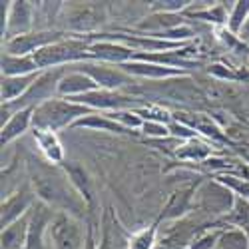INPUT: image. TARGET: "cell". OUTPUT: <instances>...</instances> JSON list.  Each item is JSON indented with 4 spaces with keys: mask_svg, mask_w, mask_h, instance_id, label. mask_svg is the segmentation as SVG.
I'll use <instances>...</instances> for the list:
<instances>
[{
    "mask_svg": "<svg viewBox=\"0 0 249 249\" xmlns=\"http://www.w3.org/2000/svg\"><path fill=\"white\" fill-rule=\"evenodd\" d=\"M221 233H223V230H213V231L199 233L196 239H192L188 249H215L217 243H219Z\"/></svg>",
    "mask_w": 249,
    "mask_h": 249,
    "instance_id": "cell-27",
    "label": "cell"
},
{
    "mask_svg": "<svg viewBox=\"0 0 249 249\" xmlns=\"http://www.w3.org/2000/svg\"><path fill=\"white\" fill-rule=\"evenodd\" d=\"M62 40V32H52V30H44V32H36V34H24V36H16L6 40L4 44V54H12V56H34L38 50H42L50 44H56Z\"/></svg>",
    "mask_w": 249,
    "mask_h": 249,
    "instance_id": "cell-6",
    "label": "cell"
},
{
    "mask_svg": "<svg viewBox=\"0 0 249 249\" xmlns=\"http://www.w3.org/2000/svg\"><path fill=\"white\" fill-rule=\"evenodd\" d=\"M42 72L28 74V76H2V104H10L18 98H22Z\"/></svg>",
    "mask_w": 249,
    "mask_h": 249,
    "instance_id": "cell-13",
    "label": "cell"
},
{
    "mask_svg": "<svg viewBox=\"0 0 249 249\" xmlns=\"http://www.w3.org/2000/svg\"><path fill=\"white\" fill-rule=\"evenodd\" d=\"M30 207H34V192L28 188H20L16 194L6 196L2 201V230L24 217Z\"/></svg>",
    "mask_w": 249,
    "mask_h": 249,
    "instance_id": "cell-9",
    "label": "cell"
},
{
    "mask_svg": "<svg viewBox=\"0 0 249 249\" xmlns=\"http://www.w3.org/2000/svg\"><path fill=\"white\" fill-rule=\"evenodd\" d=\"M94 90H100L96 82L80 70L66 72L64 78L58 84V96H68V98H80L84 94H90Z\"/></svg>",
    "mask_w": 249,
    "mask_h": 249,
    "instance_id": "cell-11",
    "label": "cell"
},
{
    "mask_svg": "<svg viewBox=\"0 0 249 249\" xmlns=\"http://www.w3.org/2000/svg\"><path fill=\"white\" fill-rule=\"evenodd\" d=\"M156 231H158V227L154 223V225H150V230H143V231L136 233L132 237L130 249H154V245H156Z\"/></svg>",
    "mask_w": 249,
    "mask_h": 249,
    "instance_id": "cell-28",
    "label": "cell"
},
{
    "mask_svg": "<svg viewBox=\"0 0 249 249\" xmlns=\"http://www.w3.org/2000/svg\"><path fill=\"white\" fill-rule=\"evenodd\" d=\"M217 181L227 185L237 197H243L245 201H249V179H239L235 176H219Z\"/></svg>",
    "mask_w": 249,
    "mask_h": 249,
    "instance_id": "cell-26",
    "label": "cell"
},
{
    "mask_svg": "<svg viewBox=\"0 0 249 249\" xmlns=\"http://www.w3.org/2000/svg\"><path fill=\"white\" fill-rule=\"evenodd\" d=\"M223 221L231 223L233 227H239V230H247L249 227V201L235 196V203L231 207V212L223 217Z\"/></svg>",
    "mask_w": 249,
    "mask_h": 249,
    "instance_id": "cell-22",
    "label": "cell"
},
{
    "mask_svg": "<svg viewBox=\"0 0 249 249\" xmlns=\"http://www.w3.org/2000/svg\"><path fill=\"white\" fill-rule=\"evenodd\" d=\"M142 132L146 136H150V138H165V136H170L168 124H160V122H143Z\"/></svg>",
    "mask_w": 249,
    "mask_h": 249,
    "instance_id": "cell-29",
    "label": "cell"
},
{
    "mask_svg": "<svg viewBox=\"0 0 249 249\" xmlns=\"http://www.w3.org/2000/svg\"><path fill=\"white\" fill-rule=\"evenodd\" d=\"M120 68L126 72V74H130L132 78H134V76H140V78L158 80V78L185 76V70H176V68L160 66V64H154V62H142V60H132V62H128V64H122Z\"/></svg>",
    "mask_w": 249,
    "mask_h": 249,
    "instance_id": "cell-12",
    "label": "cell"
},
{
    "mask_svg": "<svg viewBox=\"0 0 249 249\" xmlns=\"http://www.w3.org/2000/svg\"><path fill=\"white\" fill-rule=\"evenodd\" d=\"M217 249H249V237L239 227H231V230H223Z\"/></svg>",
    "mask_w": 249,
    "mask_h": 249,
    "instance_id": "cell-23",
    "label": "cell"
},
{
    "mask_svg": "<svg viewBox=\"0 0 249 249\" xmlns=\"http://www.w3.org/2000/svg\"><path fill=\"white\" fill-rule=\"evenodd\" d=\"M235 203V194L221 181H201L194 196V207L199 213L221 215L230 213Z\"/></svg>",
    "mask_w": 249,
    "mask_h": 249,
    "instance_id": "cell-3",
    "label": "cell"
},
{
    "mask_svg": "<svg viewBox=\"0 0 249 249\" xmlns=\"http://www.w3.org/2000/svg\"><path fill=\"white\" fill-rule=\"evenodd\" d=\"M72 128H92V130H106V132H116V134H130L128 128H124L122 124H118L114 118L106 114H88L84 118H80Z\"/></svg>",
    "mask_w": 249,
    "mask_h": 249,
    "instance_id": "cell-20",
    "label": "cell"
},
{
    "mask_svg": "<svg viewBox=\"0 0 249 249\" xmlns=\"http://www.w3.org/2000/svg\"><path fill=\"white\" fill-rule=\"evenodd\" d=\"M90 44L84 40H60L56 44H50L34 54V60L40 70L60 68V66H72L74 62L82 60H94L92 54L88 52Z\"/></svg>",
    "mask_w": 249,
    "mask_h": 249,
    "instance_id": "cell-2",
    "label": "cell"
},
{
    "mask_svg": "<svg viewBox=\"0 0 249 249\" xmlns=\"http://www.w3.org/2000/svg\"><path fill=\"white\" fill-rule=\"evenodd\" d=\"M170 128V136H176V138H183V140H194L196 138V130H192L190 126H185V124H178L176 120H172L168 124Z\"/></svg>",
    "mask_w": 249,
    "mask_h": 249,
    "instance_id": "cell-30",
    "label": "cell"
},
{
    "mask_svg": "<svg viewBox=\"0 0 249 249\" xmlns=\"http://www.w3.org/2000/svg\"><path fill=\"white\" fill-rule=\"evenodd\" d=\"M42 72L38 68L34 56H12L2 54V76H28Z\"/></svg>",
    "mask_w": 249,
    "mask_h": 249,
    "instance_id": "cell-19",
    "label": "cell"
},
{
    "mask_svg": "<svg viewBox=\"0 0 249 249\" xmlns=\"http://www.w3.org/2000/svg\"><path fill=\"white\" fill-rule=\"evenodd\" d=\"M247 18H249V0H245V2H235L230 18H227V24H230V32L237 34L241 32L243 24L247 22Z\"/></svg>",
    "mask_w": 249,
    "mask_h": 249,
    "instance_id": "cell-25",
    "label": "cell"
},
{
    "mask_svg": "<svg viewBox=\"0 0 249 249\" xmlns=\"http://www.w3.org/2000/svg\"><path fill=\"white\" fill-rule=\"evenodd\" d=\"M196 190H197V185H196V188L179 190V192H176L174 196H170V201L165 203V207H163V212H161L160 219H179V217L194 205Z\"/></svg>",
    "mask_w": 249,
    "mask_h": 249,
    "instance_id": "cell-15",
    "label": "cell"
},
{
    "mask_svg": "<svg viewBox=\"0 0 249 249\" xmlns=\"http://www.w3.org/2000/svg\"><path fill=\"white\" fill-rule=\"evenodd\" d=\"M48 233L54 249H82V227L66 213H56Z\"/></svg>",
    "mask_w": 249,
    "mask_h": 249,
    "instance_id": "cell-7",
    "label": "cell"
},
{
    "mask_svg": "<svg viewBox=\"0 0 249 249\" xmlns=\"http://www.w3.org/2000/svg\"><path fill=\"white\" fill-rule=\"evenodd\" d=\"M56 213L50 207L40 201L32 207L30 212V230H28V241L24 249H46L44 243V231H50V225L54 221Z\"/></svg>",
    "mask_w": 249,
    "mask_h": 249,
    "instance_id": "cell-8",
    "label": "cell"
},
{
    "mask_svg": "<svg viewBox=\"0 0 249 249\" xmlns=\"http://www.w3.org/2000/svg\"><path fill=\"white\" fill-rule=\"evenodd\" d=\"M210 156H212V148L207 146V143L196 142V138L190 140L183 148L178 150V158L188 160V161H203V160H207Z\"/></svg>",
    "mask_w": 249,
    "mask_h": 249,
    "instance_id": "cell-24",
    "label": "cell"
},
{
    "mask_svg": "<svg viewBox=\"0 0 249 249\" xmlns=\"http://www.w3.org/2000/svg\"><path fill=\"white\" fill-rule=\"evenodd\" d=\"M88 114H94V110L84 106V104H78L74 100H64V98H52L34 108L32 126L34 130L58 132L62 128H72L80 118H84Z\"/></svg>",
    "mask_w": 249,
    "mask_h": 249,
    "instance_id": "cell-1",
    "label": "cell"
},
{
    "mask_svg": "<svg viewBox=\"0 0 249 249\" xmlns=\"http://www.w3.org/2000/svg\"><path fill=\"white\" fill-rule=\"evenodd\" d=\"M239 34H241V36H239L241 40H243V38H247V40H249V18H247V22L243 24V28H241V32H239Z\"/></svg>",
    "mask_w": 249,
    "mask_h": 249,
    "instance_id": "cell-31",
    "label": "cell"
},
{
    "mask_svg": "<svg viewBox=\"0 0 249 249\" xmlns=\"http://www.w3.org/2000/svg\"><path fill=\"white\" fill-rule=\"evenodd\" d=\"M34 140L38 150L42 156L52 163H64V148L56 136V132H44V130H34Z\"/></svg>",
    "mask_w": 249,
    "mask_h": 249,
    "instance_id": "cell-17",
    "label": "cell"
},
{
    "mask_svg": "<svg viewBox=\"0 0 249 249\" xmlns=\"http://www.w3.org/2000/svg\"><path fill=\"white\" fill-rule=\"evenodd\" d=\"M181 16L178 14H170V12H158L150 18H146V22H140V28L142 30H156V36L161 34V30L165 32H172L176 30L178 26H181Z\"/></svg>",
    "mask_w": 249,
    "mask_h": 249,
    "instance_id": "cell-21",
    "label": "cell"
},
{
    "mask_svg": "<svg viewBox=\"0 0 249 249\" xmlns=\"http://www.w3.org/2000/svg\"><path fill=\"white\" fill-rule=\"evenodd\" d=\"M32 118H34V108H24L16 112L4 126H2V148L8 146L12 140H16L18 136H22L24 132H28V128L32 126Z\"/></svg>",
    "mask_w": 249,
    "mask_h": 249,
    "instance_id": "cell-16",
    "label": "cell"
},
{
    "mask_svg": "<svg viewBox=\"0 0 249 249\" xmlns=\"http://www.w3.org/2000/svg\"><path fill=\"white\" fill-rule=\"evenodd\" d=\"M32 28V6L28 2H10L8 18H6V32L2 38L10 40L16 36L30 34Z\"/></svg>",
    "mask_w": 249,
    "mask_h": 249,
    "instance_id": "cell-10",
    "label": "cell"
},
{
    "mask_svg": "<svg viewBox=\"0 0 249 249\" xmlns=\"http://www.w3.org/2000/svg\"><path fill=\"white\" fill-rule=\"evenodd\" d=\"M64 170H66V176L70 178V183L76 188V192L86 199V203H92V197H94V183L90 179V176L86 174V170L78 165L76 161H64Z\"/></svg>",
    "mask_w": 249,
    "mask_h": 249,
    "instance_id": "cell-18",
    "label": "cell"
},
{
    "mask_svg": "<svg viewBox=\"0 0 249 249\" xmlns=\"http://www.w3.org/2000/svg\"><path fill=\"white\" fill-rule=\"evenodd\" d=\"M80 72L88 74L100 90H118V88H124V86H134L136 80L126 74L120 66H110V64H94V62H82L78 66H72Z\"/></svg>",
    "mask_w": 249,
    "mask_h": 249,
    "instance_id": "cell-5",
    "label": "cell"
},
{
    "mask_svg": "<svg viewBox=\"0 0 249 249\" xmlns=\"http://www.w3.org/2000/svg\"><path fill=\"white\" fill-rule=\"evenodd\" d=\"M74 100L78 104H84V106L96 110H108V112H118V110H128V108H142L143 106V100L140 98H132L128 94H122L116 90H94L90 94H84L80 98H68Z\"/></svg>",
    "mask_w": 249,
    "mask_h": 249,
    "instance_id": "cell-4",
    "label": "cell"
},
{
    "mask_svg": "<svg viewBox=\"0 0 249 249\" xmlns=\"http://www.w3.org/2000/svg\"><path fill=\"white\" fill-rule=\"evenodd\" d=\"M30 230V212L2 230V249H24Z\"/></svg>",
    "mask_w": 249,
    "mask_h": 249,
    "instance_id": "cell-14",
    "label": "cell"
}]
</instances>
